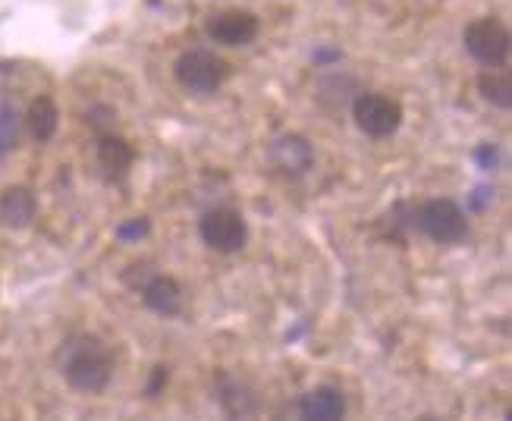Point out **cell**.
I'll list each match as a JSON object with an SVG mask.
<instances>
[{
	"instance_id": "cell-1",
	"label": "cell",
	"mask_w": 512,
	"mask_h": 421,
	"mask_svg": "<svg viewBox=\"0 0 512 421\" xmlns=\"http://www.w3.org/2000/svg\"><path fill=\"white\" fill-rule=\"evenodd\" d=\"M114 365V349L92 334H73L57 349V368L76 393H104L114 381Z\"/></svg>"
},
{
	"instance_id": "cell-2",
	"label": "cell",
	"mask_w": 512,
	"mask_h": 421,
	"mask_svg": "<svg viewBox=\"0 0 512 421\" xmlns=\"http://www.w3.org/2000/svg\"><path fill=\"white\" fill-rule=\"evenodd\" d=\"M415 230L425 233L428 239L440 242V246H453L462 242L469 233V217L459 208L453 198H428V202H418L412 211Z\"/></svg>"
},
{
	"instance_id": "cell-3",
	"label": "cell",
	"mask_w": 512,
	"mask_h": 421,
	"mask_svg": "<svg viewBox=\"0 0 512 421\" xmlns=\"http://www.w3.org/2000/svg\"><path fill=\"white\" fill-rule=\"evenodd\" d=\"M173 76L192 95H214L230 79V63L208 48H192L180 54V60L173 66Z\"/></svg>"
},
{
	"instance_id": "cell-4",
	"label": "cell",
	"mask_w": 512,
	"mask_h": 421,
	"mask_svg": "<svg viewBox=\"0 0 512 421\" xmlns=\"http://www.w3.org/2000/svg\"><path fill=\"white\" fill-rule=\"evenodd\" d=\"M403 104L381 92H365L352 98V120L368 139H390L403 126Z\"/></svg>"
},
{
	"instance_id": "cell-5",
	"label": "cell",
	"mask_w": 512,
	"mask_h": 421,
	"mask_svg": "<svg viewBox=\"0 0 512 421\" xmlns=\"http://www.w3.org/2000/svg\"><path fill=\"white\" fill-rule=\"evenodd\" d=\"M462 44L478 63L487 66V70H491V66H506L509 51H512L509 29L500 19H491V16L469 22V26H465V35H462Z\"/></svg>"
},
{
	"instance_id": "cell-6",
	"label": "cell",
	"mask_w": 512,
	"mask_h": 421,
	"mask_svg": "<svg viewBox=\"0 0 512 421\" xmlns=\"http://www.w3.org/2000/svg\"><path fill=\"white\" fill-rule=\"evenodd\" d=\"M198 233H202L205 246L220 252V255H236L246 249L249 242V227L239 211L233 208H211L198 220Z\"/></svg>"
},
{
	"instance_id": "cell-7",
	"label": "cell",
	"mask_w": 512,
	"mask_h": 421,
	"mask_svg": "<svg viewBox=\"0 0 512 421\" xmlns=\"http://www.w3.org/2000/svg\"><path fill=\"white\" fill-rule=\"evenodd\" d=\"M214 400L230 421H246L258 412V393L246 378H236L230 371L214 374Z\"/></svg>"
},
{
	"instance_id": "cell-8",
	"label": "cell",
	"mask_w": 512,
	"mask_h": 421,
	"mask_svg": "<svg viewBox=\"0 0 512 421\" xmlns=\"http://www.w3.org/2000/svg\"><path fill=\"white\" fill-rule=\"evenodd\" d=\"M271 164L286 180H302L315 167V145L299 136V132H286V136H280L271 145Z\"/></svg>"
},
{
	"instance_id": "cell-9",
	"label": "cell",
	"mask_w": 512,
	"mask_h": 421,
	"mask_svg": "<svg viewBox=\"0 0 512 421\" xmlns=\"http://www.w3.org/2000/svg\"><path fill=\"white\" fill-rule=\"evenodd\" d=\"M261 22L249 10H224L208 19V35L217 44H227V48H242V44H252L258 38Z\"/></svg>"
},
{
	"instance_id": "cell-10",
	"label": "cell",
	"mask_w": 512,
	"mask_h": 421,
	"mask_svg": "<svg viewBox=\"0 0 512 421\" xmlns=\"http://www.w3.org/2000/svg\"><path fill=\"white\" fill-rule=\"evenodd\" d=\"M95 161H98V170L104 180L117 183L132 170V164H136V151H132V145L126 139L114 136V132H104V136H98V145H95Z\"/></svg>"
},
{
	"instance_id": "cell-11",
	"label": "cell",
	"mask_w": 512,
	"mask_h": 421,
	"mask_svg": "<svg viewBox=\"0 0 512 421\" xmlns=\"http://www.w3.org/2000/svg\"><path fill=\"white\" fill-rule=\"evenodd\" d=\"M139 293H142L145 308L154 315L176 318L183 312V286L176 283V277H170V274H154Z\"/></svg>"
},
{
	"instance_id": "cell-12",
	"label": "cell",
	"mask_w": 512,
	"mask_h": 421,
	"mask_svg": "<svg viewBox=\"0 0 512 421\" xmlns=\"http://www.w3.org/2000/svg\"><path fill=\"white\" fill-rule=\"evenodd\" d=\"M299 418L302 421H343L346 418V396L330 384L308 390L299 400Z\"/></svg>"
},
{
	"instance_id": "cell-13",
	"label": "cell",
	"mask_w": 512,
	"mask_h": 421,
	"mask_svg": "<svg viewBox=\"0 0 512 421\" xmlns=\"http://www.w3.org/2000/svg\"><path fill=\"white\" fill-rule=\"evenodd\" d=\"M38 217V198L29 186H7L0 192V224L7 230H26Z\"/></svg>"
},
{
	"instance_id": "cell-14",
	"label": "cell",
	"mask_w": 512,
	"mask_h": 421,
	"mask_svg": "<svg viewBox=\"0 0 512 421\" xmlns=\"http://www.w3.org/2000/svg\"><path fill=\"white\" fill-rule=\"evenodd\" d=\"M57 126H60V110L54 104V98L41 95L29 104L26 110V129L35 142H51L57 136Z\"/></svg>"
},
{
	"instance_id": "cell-15",
	"label": "cell",
	"mask_w": 512,
	"mask_h": 421,
	"mask_svg": "<svg viewBox=\"0 0 512 421\" xmlns=\"http://www.w3.org/2000/svg\"><path fill=\"white\" fill-rule=\"evenodd\" d=\"M478 92L487 104H494L500 110L512 107V73L503 70V66H491L487 73H481L478 79Z\"/></svg>"
},
{
	"instance_id": "cell-16",
	"label": "cell",
	"mask_w": 512,
	"mask_h": 421,
	"mask_svg": "<svg viewBox=\"0 0 512 421\" xmlns=\"http://www.w3.org/2000/svg\"><path fill=\"white\" fill-rule=\"evenodd\" d=\"M19 129H22V117H19L16 104L0 101V161H4L7 154L16 148V142H19Z\"/></svg>"
},
{
	"instance_id": "cell-17",
	"label": "cell",
	"mask_w": 512,
	"mask_h": 421,
	"mask_svg": "<svg viewBox=\"0 0 512 421\" xmlns=\"http://www.w3.org/2000/svg\"><path fill=\"white\" fill-rule=\"evenodd\" d=\"M167 384H170V368L167 365H154L151 374H148V384H145V396H148V400H158Z\"/></svg>"
},
{
	"instance_id": "cell-18",
	"label": "cell",
	"mask_w": 512,
	"mask_h": 421,
	"mask_svg": "<svg viewBox=\"0 0 512 421\" xmlns=\"http://www.w3.org/2000/svg\"><path fill=\"white\" fill-rule=\"evenodd\" d=\"M148 227H151V220H148V217L126 220L123 227H117V239H120V242H139V239L148 236Z\"/></svg>"
},
{
	"instance_id": "cell-19",
	"label": "cell",
	"mask_w": 512,
	"mask_h": 421,
	"mask_svg": "<svg viewBox=\"0 0 512 421\" xmlns=\"http://www.w3.org/2000/svg\"><path fill=\"white\" fill-rule=\"evenodd\" d=\"M475 164L481 167V170H497V164H500V148L497 145H478V151H475Z\"/></svg>"
},
{
	"instance_id": "cell-20",
	"label": "cell",
	"mask_w": 512,
	"mask_h": 421,
	"mask_svg": "<svg viewBox=\"0 0 512 421\" xmlns=\"http://www.w3.org/2000/svg\"><path fill=\"white\" fill-rule=\"evenodd\" d=\"M484 198H494V189H491V186H478V189H475V195H472V208H475V211H484V208H487Z\"/></svg>"
},
{
	"instance_id": "cell-21",
	"label": "cell",
	"mask_w": 512,
	"mask_h": 421,
	"mask_svg": "<svg viewBox=\"0 0 512 421\" xmlns=\"http://www.w3.org/2000/svg\"><path fill=\"white\" fill-rule=\"evenodd\" d=\"M415 421H450V418H443V415H434V412H425V415H418Z\"/></svg>"
}]
</instances>
